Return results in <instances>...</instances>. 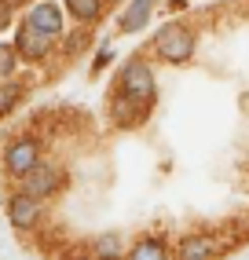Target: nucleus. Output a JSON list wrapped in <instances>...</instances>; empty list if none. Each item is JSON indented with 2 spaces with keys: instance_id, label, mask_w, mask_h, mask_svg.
<instances>
[{
  "instance_id": "f257e3e1",
  "label": "nucleus",
  "mask_w": 249,
  "mask_h": 260,
  "mask_svg": "<svg viewBox=\"0 0 249 260\" xmlns=\"http://www.w3.org/2000/svg\"><path fill=\"white\" fill-rule=\"evenodd\" d=\"M154 48H158L162 59L183 62V59H191V51H194V33L183 22H165L162 29H158V37H154Z\"/></svg>"
},
{
  "instance_id": "f03ea898",
  "label": "nucleus",
  "mask_w": 249,
  "mask_h": 260,
  "mask_svg": "<svg viewBox=\"0 0 249 260\" xmlns=\"http://www.w3.org/2000/svg\"><path fill=\"white\" fill-rule=\"evenodd\" d=\"M121 95L143 103V107L154 99V70H150L143 59H132V62L121 70Z\"/></svg>"
},
{
  "instance_id": "7ed1b4c3",
  "label": "nucleus",
  "mask_w": 249,
  "mask_h": 260,
  "mask_svg": "<svg viewBox=\"0 0 249 260\" xmlns=\"http://www.w3.org/2000/svg\"><path fill=\"white\" fill-rule=\"evenodd\" d=\"M41 147H37V140H15L11 147H8V154H4V161H8V172H15V176H26V172H33L41 161Z\"/></svg>"
},
{
  "instance_id": "20e7f679",
  "label": "nucleus",
  "mask_w": 249,
  "mask_h": 260,
  "mask_svg": "<svg viewBox=\"0 0 249 260\" xmlns=\"http://www.w3.org/2000/svg\"><path fill=\"white\" fill-rule=\"evenodd\" d=\"M55 187H59V169L55 165H37L33 172L22 176V194H29V198H44Z\"/></svg>"
},
{
  "instance_id": "39448f33",
  "label": "nucleus",
  "mask_w": 249,
  "mask_h": 260,
  "mask_svg": "<svg viewBox=\"0 0 249 260\" xmlns=\"http://www.w3.org/2000/svg\"><path fill=\"white\" fill-rule=\"evenodd\" d=\"M15 48H19L26 59H41V55H48L51 37H48V33H41V29H33L29 22H22V26H19V37H15Z\"/></svg>"
},
{
  "instance_id": "423d86ee",
  "label": "nucleus",
  "mask_w": 249,
  "mask_h": 260,
  "mask_svg": "<svg viewBox=\"0 0 249 260\" xmlns=\"http://www.w3.org/2000/svg\"><path fill=\"white\" fill-rule=\"evenodd\" d=\"M8 216H11L15 228H29V223L41 216V202L29 198V194H15V198L8 202Z\"/></svg>"
},
{
  "instance_id": "0eeeda50",
  "label": "nucleus",
  "mask_w": 249,
  "mask_h": 260,
  "mask_svg": "<svg viewBox=\"0 0 249 260\" xmlns=\"http://www.w3.org/2000/svg\"><path fill=\"white\" fill-rule=\"evenodd\" d=\"M33 29H41V33H48V37H55V33L63 29V11L55 8V4H37L29 11V19H26Z\"/></svg>"
},
{
  "instance_id": "6e6552de",
  "label": "nucleus",
  "mask_w": 249,
  "mask_h": 260,
  "mask_svg": "<svg viewBox=\"0 0 249 260\" xmlns=\"http://www.w3.org/2000/svg\"><path fill=\"white\" fill-rule=\"evenodd\" d=\"M216 256V242L209 235H191L180 242V260H212Z\"/></svg>"
},
{
  "instance_id": "1a4fd4ad",
  "label": "nucleus",
  "mask_w": 249,
  "mask_h": 260,
  "mask_svg": "<svg viewBox=\"0 0 249 260\" xmlns=\"http://www.w3.org/2000/svg\"><path fill=\"white\" fill-rule=\"evenodd\" d=\"M150 8H154V0H132V4L124 8V15H121V29L124 33L143 29V22L150 19Z\"/></svg>"
},
{
  "instance_id": "9d476101",
  "label": "nucleus",
  "mask_w": 249,
  "mask_h": 260,
  "mask_svg": "<svg viewBox=\"0 0 249 260\" xmlns=\"http://www.w3.org/2000/svg\"><path fill=\"white\" fill-rule=\"evenodd\" d=\"M143 114H147L143 103H136V99H129V95H117V99H114V121H117V125H136Z\"/></svg>"
},
{
  "instance_id": "9b49d317",
  "label": "nucleus",
  "mask_w": 249,
  "mask_h": 260,
  "mask_svg": "<svg viewBox=\"0 0 249 260\" xmlns=\"http://www.w3.org/2000/svg\"><path fill=\"white\" fill-rule=\"evenodd\" d=\"M129 260H169V253H165V246H162V242L147 238V242H139V246L129 253Z\"/></svg>"
},
{
  "instance_id": "f8f14e48",
  "label": "nucleus",
  "mask_w": 249,
  "mask_h": 260,
  "mask_svg": "<svg viewBox=\"0 0 249 260\" xmlns=\"http://www.w3.org/2000/svg\"><path fill=\"white\" fill-rule=\"evenodd\" d=\"M66 8H70V15H74V19L92 22L96 15H99V8H103V0H66Z\"/></svg>"
},
{
  "instance_id": "ddd939ff",
  "label": "nucleus",
  "mask_w": 249,
  "mask_h": 260,
  "mask_svg": "<svg viewBox=\"0 0 249 260\" xmlns=\"http://www.w3.org/2000/svg\"><path fill=\"white\" fill-rule=\"evenodd\" d=\"M15 62H19V48L15 44H0V81H8L15 74Z\"/></svg>"
},
{
  "instance_id": "4468645a",
  "label": "nucleus",
  "mask_w": 249,
  "mask_h": 260,
  "mask_svg": "<svg viewBox=\"0 0 249 260\" xmlns=\"http://www.w3.org/2000/svg\"><path fill=\"white\" fill-rule=\"evenodd\" d=\"M96 256H99V260H117V256H121L117 235H103V238L96 242Z\"/></svg>"
},
{
  "instance_id": "2eb2a0df",
  "label": "nucleus",
  "mask_w": 249,
  "mask_h": 260,
  "mask_svg": "<svg viewBox=\"0 0 249 260\" xmlns=\"http://www.w3.org/2000/svg\"><path fill=\"white\" fill-rule=\"evenodd\" d=\"M19 95H22L19 84H11V81L0 84V114H8V110L15 107V103H19Z\"/></svg>"
},
{
  "instance_id": "dca6fc26",
  "label": "nucleus",
  "mask_w": 249,
  "mask_h": 260,
  "mask_svg": "<svg viewBox=\"0 0 249 260\" xmlns=\"http://www.w3.org/2000/svg\"><path fill=\"white\" fill-rule=\"evenodd\" d=\"M8 11H11V4H8V0H0V26L8 22Z\"/></svg>"
}]
</instances>
